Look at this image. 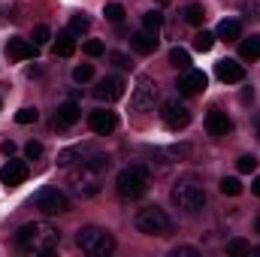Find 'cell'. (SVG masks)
I'll return each mask as SVG.
<instances>
[{
	"label": "cell",
	"mask_w": 260,
	"mask_h": 257,
	"mask_svg": "<svg viewBox=\"0 0 260 257\" xmlns=\"http://www.w3.org/2000/svg\"><path fill=\"white\" fill-rule=\"evenodd\" d=\"M15 242L27 254H52L61 242V230L46 224V221H34V224H24L15 233Z\"/></svg>",
	"instance_id": "6da1fadb"
},
{
	"label": "cell",
	"mask_w": 260,
	"mask_h": 257,
	"mask_svg": "<svg viewBox=\"0 0 260 257\" xmlns=\"http://www.w3.org/2000/svg\"><path fill=\"white\" fill-rule=\"evenodd\" d=\"M76 242H79V248L85 254H91V257H109L115 251V236L106 227H82Z\"/></svg>",
	"instance_id": "7a4b0ae2"
},
{
	"label": "cell",
	"mask_w": 260,
	"mask_h": 257,
	"mask_svg": "<svg viewBox=\"0 0 260 257\" xmlns=\"http://www.w3.org/2000/svg\"><path fill=\"white\" fill-rule=\"evenodd\" d=\"M115 188L124 200H139L142 194L148 191V170L142 164H133V167H124L115 179Z\"/></svg>",
	"instance_id": "3957f363"
},
{
	"label": "cell",
	"mask_w": 260,
	"mask_h": 257,
	"mask_svg": "<svg viewBox=\"0 0 260 257\" xmlns=\"http://www.w3.org/2000/svg\"><path fill=\"white\" fill-rule=\"evenodd\" d=\"M173 203L182 209V212H188V215H194L200 212L203 206H206V191H203V185H197L194 179H182V182H176L173 185Z\"/></svg>",
	"instance_id": "277c9868"
},
{
	"label": "cell",
	"mask_w": 260,
	"mask_h": 257,
	"mask_svg": "<svg viewBox=\"0 0 260 257\" xmlns=\"http://www.w3.org/2000/svg\"><path fill=\"white\" fill-rule=\"evenodd\" d=\"M170 227H173V221L160 206H145L136 212V230L145 236H167Z\"/></svg>",
	"instance_id": "5b68a950"
},
{
	"label": "cell",
	"mask_w": 260,
	"mask_h": 257,
	"mask_svg": "<svg viewBox=\"0 0 260 257\" xmlns=\"http://www.w3.org/2000/svg\"><path fill=\"white\" fill-rule=\"evenodd\" d=\"M70 185L79 197H94L100 191V170L91 164H79V170H70Z\"/></svg>",
	"instance_id": "8992f818"
},
{
	"label": "cell",
	"mask_w": 260,
	"mask_h": 257,
	"mask_svg": "<svg viewBox=\"0 0 260 257\" xmlns=\"http://www.w3.org/2000/svg\"><path fill=\"white\" fill-rule=\"evenodd\" d=\"M154 103H157V82L151 76H139L136 88L130 94V106L136 112H148V109H154Z\"/></svg>",
	"instance_id": "52a82bcc"
},
{
	"label": "cell",
	"mask_w": 260,
	"mask_h": 257,
	"mask_svg": "<svg viewBox=\"0 0 260 257\" xmlns=\"http://www.w3.org/2000/svg\"><path fill=\"white\" fill-rule=\"evenodd\" d=\"M34 206L43 212V215H61L70 209V197L61 188H43V191L34 197Z\"/></svg>",
	"instance_id": "ba28073f"
},
{
	"label": "cell",
	"mask_w": 260,
	"mask_h": 257,
	"mask_svg": "<svg viewBox=\"0 0 260 257\" xmlns=\"http://www.w3.org/2000/svg\"><path fill=\"white\" fill-rule=\"evenodd\" d=\"M160 121L170 130H182V127L191 124V109H188L179 97H173V100H167V103L160 106Z\"/></svg>",
	"instance_id": "9c48e42d"
},
{
	"label": "cell",
	"mask_w": 260,
	"mask_h": 257,
	"mask_svg": "<svg viewBox=\"0 0 260 257\" xmlns=\"http://www.w3.org/2000/svg\"><path fill=\"white\" fill-rule=\"evenodd\" d=\"M94 97H97V100H103V103H115V100H121V97H124V82H121L118 76H106V79H100V82H97Z\"/></svg>",
	"instance_id": "30bf717a"
},
{
	"label": "cell",
	"mask_w": 260,
	"mask_h": 257,
	"mask_svg": "<svg viewBox=\"0 0 260 257\" xmlns=\"http://www.w3.org/2000/svg\"><path fill=\"white\" fill-rule=\"evenodd\" d=\"M206 85H209V79H206V73L203 70H188L182 79H179V94H185V97H191V94H200V91H206Z\"/></svg>",
	"instance_id": "8fae6325"
},
{
	"label": "cell",
	"mask_w": 260,
	"mask_h": 257,
	"mask_svg": "<svg viewBox=\"0 0 260 257\" xmlns=\"http://www.w3.org/2000/svg\"><path fill=\"white\" fill-rule=\"evenodd\" d=\"M37 43H30V40H21V37H12L9 43H6V58L9 61H27V58H34L37 55Z\"/></svg>",
	"instance_id": "7c38bea8"
},
{
	"label": "cell",
	"mask_w": 260,
	"mask_h": 257,
	"mask_svg": "<svg viewBox=\"0 0 260 257\" xmlns=\"http://www.w3.org/2000/svg\"><path fill=\"white\" fill-rule=\"evenodd\" d=\"M27 173H30V170H27L24 160H9V164L0 170V182H3L6 188H18V185L27 179Z\"/></svg>",
	"instance_id": "4fadbf2b"
},
{
	"label": "cell",
	"mask_w": 260,
	"mask_h": 257,
	"mask_svg": "<svg viewBox=\"0 0 260 257\" xmlns=\"http://www.w3.org/2000/svg\"><path fill=\"white\" fill-rule=\"evenodd\" d=\"M88 124L94 133H100V136H109L112 130L118 127V118H115V112H106V109H97V112H91L88 115Z\"/></svg>",
	"instance_id": "5bb4252c"
},
{
	"label": "cell",
	"mask_w": 260,
	"mask_h": 257,
	"mask_svg": "<svg viewBox=\"0 0 260 257\" xmlns=\"http://www.w3.org/2000/svg\"><path fill=\"white\" fill-rule=\"evenodd\" d=\"M206 130H209V136H227V133L233 130V121L227 118V112L209 109V115H206Z\"/></svg>",
	"instance_id": "9a60e30c"
},
{
	"label": "cell",
	"mask_w": 260,
	"mask_h": 257,
	"mask_svg": "<svg viewBox=\"0 0 260 257\" xmlns=\"http://www.w3.org/2000/svg\"><path fill=\"white\" fill-rule=\"evenodd\" d=\"M215 73H218L221 82H242V79H245V67L236 64V61H230V58L218 61V64H215Z\"/></svg>",
	"instance_id": "2e32d148"
},
{
	"label": "cell",
	"mask_w": 260,
	"mask_h": 257,
	"mask_svg": "<svg viewBox=\"0 0 260 257\" xmlns=\"http://www.w3.org/2000/svg\"><path fill=\"white\" fill-rule=\"evenodd\" d=\"M130 49H133L136 55H151V52L157 49V34H151V30L133 34V37H130Z\"/></svg>",
	"instance_id": "e0dca14e"
},
{
	"label": "cell",
	"mask_w": 260,
	"mask_h": 257,
	"mask_svg": "<svg viewBox=\"0 0 260 257\" xmlns=\"http://www.w3.org/2000/svg\"><path fill=\"white\" fill-rule=\"evenodd\" d=\"M79 115H82L79 103H76V100H67V103L58 106V118H55V124H73V121H79Z\"/></svg>",
	"instance_id": "ac0fdd59"
},
{
	"label": "cell",
	"mask_w": 260,
	"mask_h": 257,
	"mask_svg": "<svg viewBox=\"0 0 260 257\" xmlns=\"http://www.w3.org/2000/svg\"><path fill=\"white\" fill-rule=\"evenodd\" d=\"M242 37V24L239 21H233V18H224L221 24H218V40H224V43H233V40H239Z\"/></svg>",
	"instance_id": "d6986e66"
},
{
	"label": "cell",
	"mask_w": 260,
	"mask_h": 257,
	"mask_svg": "<svg viewBox=\"0 0 260 257\" xmlns=\"http://www.w3.org/2000/svg\"><path fill=\"white\" fill-rule=\"evenodd\" d=\"M73 52H76V37L67 30V34H61V37L55 40V55H58V58H70Z\"/></svg>",
	"instance_id": "ffe728a7"
},
{
	"label": "cell",
	"mask_w": 260,
	"mask_h": 257,
	"mask_svg": "<svg viewBox=\"0 0 260 257\" xmlns=\"http://www.w3.org/2000/svg\"><path fill=\"white\" fill-rule=\"evenodd\" d=\"M239 55H242V61H257L260 58V37L245 40V43L239 46Z\"/></svg>",
	"instance_id": "44dd1931"
},
{
	"label": "cell",
	"mask_w": 260,
	"mask_h": 257,
	"mask_svg": "<svg viewBox=\"0 0 260 257\" xmlns=\"http://www.w3.org/2000/svg\"><path fill=\"white\" fill-rule=\"evenodd\" d=\"M185 21H188V24H203V21H206V9H203V6H200V3H191V6H185Z\"/></svg>",
	"instance_id": "7402d4cb"
},
{
	"label": "cell",
	"mask_w": 260,
	"mask_h": 257,
	"mask_svg": "<svg viewBox=\"0 0 260 257\" xmlns=\"http://www.w3.org/2000/svg\"><path fill=\"white\" fill-rule=\"evenodd\" d=\"M160 24H164V15H160L157 9H151V12H145V15H142V27H145V30L157 34V30H160Z\"/></svg>",
	"instance_id": "603a6c76"
},
{
	"label": "cell",
	"mask_w": 260,
	"mask_h": 257,
	"mask_svg": "<svg viewBox=\"0 0 260 257\" xmlns=\"http://www.w3.org/2000/svg\"><path fill=\"white\" fill-rule=\"evenodd\" d=\"M170 64H173V67H182V70H188V64H191V55H188V49L176 46V49L170 52Z\"/></svg>",
	"instance_id": "cb8c5ba5"
},
{
	"label": "cell",
	"mask_w": 260,
	"mask_h": 257,
	"mask_svg": "<svg viewBox=\"0 0 260 257\" xmlns=\"http://www.w3.org/2000/svg\"><path fill=\"white\" fill-rule=\"evenodd\" d=\"M88 27H91V18H88V15H73V18H70V34H73V37L85 34Z\"/></svg>",
	"instance_id": "d4e9b609"
},
{
	"label": "cell",
	"mask_w": 260,
	"mask_h": 257,
	"mask_svg": "<svg viewBox=\"0 0 260 257\" xmlns=\"http://www.w3.org/2000/svg\"><path fill=\"white\" fill-rule=\"evenodd\" d=\"M227 254H233V257L251 254V245H248L245 239H230V242H227Z\"/></svg>",
	"instance_id": "484cf974"
},
{
	"label": "cell",
	"mask_w": 260,
	"mask_h": 257,
	"mask_svg": "<svg viewBox=\"0 0 260 257\" xmlns=\"http://www.w3.org/2000/svg\"><path fill=\"white\" fill-rule=\"evenodd\" d=\"M212 46H215V34H197L194 37V49L197 52H212Z\"/></svg>",
	"instance_id": "4316f807"
},
{
	"label": "cell",
	"mask_w": 260,
	"mask_h": 257,
	"mask_svg": "<svg viewBox=\"0 0 260 257\" xmlns=\"http://www.w3.org/2000/svg\"><path fill=\"white\" fill-rule=\"evenodd\" d=\"M103 15H106L109 21H115V24H121V21H124V6H121V3H109V6L103 9Z\"/></svg>",
	"instance_id": "83f0119b"
},
{
	"label": "cell",
	"mask_w": 260,
	"mask_h": 257,
	"mask_svg": "<svg viewBox=\"0 0 260 257\" xmlns=\"http://www.w3.org/2000/svg\"><path fill=\"white\" fill-rule=\"evenodd\" d=\"M221 194L239 197V194H242V182H239V179H224V182H221Z\"/></svg>",
	"instance_id": "f1b7e54d"
},
{
	"label": "cell",
	"mask_w": 260,
	"mask_h": 257,
	"mask_svg": "<svg viewBox=\"0 0 260 257\" xmlns=\"http://www.w3.org/2000/svg\"><path fill=\"white\" fill-rule=\"evenodd\" d=\"M49 40H52V30H49L46 24H37V27H34V43H37V46H46Z\"/></svg>",
	"instance_id": "f546056e"
},
{
	"label": "cell",
	"mask_w": 260,
	"mask_h": 257,
	"mask_svg": "<svg viewBox=\"0 0 260 257\" xmlns=\"http://www.w3.org/2000/svg\"><path fill=\"white\" fill-rule=\"evenodd\" d=\"M103 52H106V46H103L100 40H88V43H85V55H88V58H100Z\"/></svg>",
	"instance_id": "4dcf8cb0"
},
{
	"label": "cell",
	"mask_w": 260,
	"mask_h": 257,
	"mask_svg": "<svg viewBox=\"0 0 260 257\" xmlns=\"http://www.w3.org/2000/svg\"><path fill=\"white\" fill-rule=\"evenodd\" d=\"M236 170H239V173H254V170H257V160H254V154H245V157H239V160H236Z\"/></svg>",
	"instance_id": "1f68e13d"
},
{
	"label": "cell",
	"mask_w": 260,
	"mask_h": 257,
	"mask_svg": "<svg viewBox=\"0 0 260 257\" xmlns=\"http://www.w3.org/2000/svg\"><path fill=\"white\" fill-rule=\"evenodd\" d=\"M91 76H94V67L91 64H79L76 70H73V79H76V82H88Z\"/></svg>",
	"instance_id": "d6a6232c"
},
{
	"label": "cell",
	"mask_w": 260,
	"mask_h": 257,
	"mask_svg": "<svg viewBox=\"0 0 260 257\" xmlns=\"http://www.w3.org/2000/svg\"><path fill=\"white\" fill-rule=\"evenodd\" d=\"M15 121H18V124H30V121H37V109H30V106H27V109H18V112H15Z\"/></svg>",
	"instance_id": "836d02e7"
},
{
	"label": "cell",
	"mask_w": 260,
	"mask_h": 257,
	"mask_svg": "<svg viewBox=\"0 0 260 257\" xmlns=\"http://www.w3.org/2000/svg\"><path fill=\"white\" fill-rule=\"evenodd\" d=\"M24 154H27L30 160H37V157H43V145H40L37 139H30V142L24 145Z\"/></svg>",
	"instance_id": "e575fe53"
},
{
	"label": "cell",
	"mask_w": 260,
	"mask_h": 257,
	"mask_svg": "<svg viewBox=\"0 0 260 257\" xmlns=\"http://www.w3.org/2000/svg\"><path fill=\"white\" fill-rule=\"evenodd\" d=\"M170 254H173V257H200V251L191 248V245H179V248H173Z\"/></svg>",
	"instance_id": "d590c367"
},
{
	"label": "cell",
	"mask_w": 260,
	"mask_h": 257,
	"mask_svg": "<svg viewBox=\"0 0 260 257\" xmlns=\"http://www.w3.org/2000/svg\"><path fill=\"white\" fill-rule=\"evenodd\" d=\"M242 12H248V15L260 18V0H242Z\"/></svg>",
	"instance_id": "8d00e7d4"
},
{
	"label": "cell",
	"mask_w": 260,
	"mask_h": 257,
	"mask_svg": "<svg viewBox=\"0 0 260 257\" xmlns=\"http://www.w3.org/2000/svg\"><path fill=\"white\" fill-rule=\"evenodd\" d=\"M0 151H3L6 157H9V154H15V142H12V139H6V142H0Z\"/></svg>",
	"instance_id": "74e56055"
},
{
	"label": "cell",
	"mask_w": 260,
	"mask_h": 257,
	"mask_svg": "<svg viewBox=\"0 0 260 257\" xmlns=\"http://www.w3.org/2000/svg\"><path fill=\"white\" fill-rule=\"evenodd\" d=\"M109 58H112V61H115V64H118V67H130L127 55H118V52H112V55H109Z\"/></svg>",
	"instance_id": "f35d334b"
},
{
	"label": "cell",
	"mask_w": 260,
	"mask_h": 257,
	"mask_svg": "<svg viewBox=\"0 0 260 257\" xmlns=\"http://www.w3.org/2000/svg\"><path fill=\"white\" fill-rule=\"evenodd\" d=\"M251 191H254V194H257V197H260V176H257V179H254V182H251Z\"/></svg>",
	"instance_id": "ab89813d"
},
{
	"label": "cell",
	"mask_w": 260,
	"mask_h": 257,
	"mask_svg": "<svg viewBox=\"0 0 260 257\" xmlns=\"http://www.w3.org/2000/svg\"><path fill=\"white\" fill-rule=\"evenodd\" d=\"M251 254H254V257H260V248H251Z\"/></svg>",
	"instance_id": "60d3db41"
},
{
	"label": "cell",
	"mask_w": 260,
	"mask_h": 257,
	"mask_svg": "<svg viewBox=\"0 0 260 257\" xmlns=\"http://www.w3.org/2000/svg\"><path fill=\"white\" fill-rule=\"evenodd\" d=\"M257 233H260V218H257Z\"/></svg>",
	"instance_id": "b9f144b4"
},
{
	"label": "cell",
	"mask_w": 260,
	"mask_h": 257,
	"mask_svg": "<svg viewBox=\"0 0 260 257\" xmlns=\"http://www.w3.org/2000/svg\"><path fill=\"white\" fill-rule=\"evenodd\" d=\"M160 3H167V0H160Z\"/></svg>",
	"instance_id": "7bdbcfd3"
}]
</instances>
